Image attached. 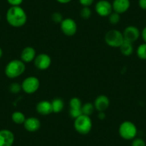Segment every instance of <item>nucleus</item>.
Returning a JSON list of instances; mask_svg holds the SVG:
<instances>
[{
  "label": "nucleus",
  "mask_w": 146,
  "mask_h": 146,
  "mask_svg": "<svg viewBox=\"0 0 146 146\" xmlns=\"http://www.w3.org/2000/svg\"><path fill=\"white\" fill-rule=\"evenodd\" d=\"M6 19L7 23L13 27H22L27 22V15L21 6L10 7L7 12Z\"/></svg>",
  "instance_id": "nucleus-1"
},
{
  "label": "nucleus",
  "mask_w": 146,
  "mask_h": 146,
  "mask_svg": "<svg viewBox=\"0 0 146 146\" xmlns=\"http://www.w3.org/2000/svg\"><path fill=\"white\" fill-rule=\"evenodd\" d=\"M26 70V65L21 60H12L7 64L5 68V75L9 79L19 78Z\"/></svg>",
  "instance_id": "nucleus-2"
},
{
  "label": "nucleus",
  "mask_w": 146,
  "mask_h": 146,
  "mask_svg": "<svg viewBox=\"0 0 146 146\" xmlns=\"http://www.w3.org/2000/svg\"><path fill=\"white\" fill-rule=\"evenodd\" d=\"M74 128L80 135H88L92 128V121L90 117L81 115L74 120Z\"/></svg>",
  "instance_id": "nucleus-3"
},
{
  "label": "nucleus",
  "mask_w": 146,
  "mask_h": 146,
  "mask_svg": "<svg viewBox=\"0 0 146 146\" xmlns=\"http://www.w3.org/2000/svg\"><path fill=\"white\" fill-rule=\"evenodd\" d=\"M118 133L120 137L125 140H133L137 137V128L133 122L125 120L120 125Z\"/></svg>",
  "instance_id": "nucleus-4"
},
{
  "label": "nucleus",
  "mask_w": 146,
  "mask_h": 146,
  "mask_svg": "<svg viewBox=\"0 0 146 146\" xmlns=\"http://www.w3.org/2000/svg\"><path fill=\"white\" fill-rule=\"evenodd\" d=\"M123 32L117 29H110L105 35V42L108 46L113 48H119L124 42Z\"/></svg>",
  "instance_id": "nucleus-5"
},
{
  "label": "nucleus",
  "mask_w": 146,
  "mask_h": 146,
  "mask_svg": "<svg viewBox=\"0 0 146 146\" xmlns=\"http://www.w3.org/2000/svg\"><path fill=\"white\" fill-rule=\"evenodd\" d=\"M22 90L26 94H34L38 90L40 87V80L36 77L29 76L22 81Z\"/></svg>",
  "instance_id": "nucleus-6"
},
{
  "label": "nucleus",
  "mask_w": 146,
  "mask_h": 146,
  "mask_svg": "<svg viewBox=\"0 0 146 146\" xmlns=\"http://www.w3.org/2000/svg\"><path fill=\"white\" fill-rule=\"evenodd\" d=\"M60 25L62 32L66 36H74L78 32V25L72 18H65Z\"/></svg>",
  "instance_id": "nucleus-7"
},
{
  "label": "nucleus",
  "mask_w": 146,
  "mask_h": 146,
  "mask_svg": "<svg viewBox=\"0 0 146 146\" xmlns=\"http://www.w3.org/2000/svg\"><path fill=\"white\" fill-rule=\"evenodd\" d=\"M95 9L96 13L102 17H108L113 12L112 3L108 0H99L95 4Z\"/></svg>",
  "instance_id": "nucleus-8"
},
{
  "label": "nucleus",
  "mask_w": 146,
  "mask_h": 146,
  "mask_svg": "<svg viewBox=\"0 0 146 146\" xmlns=\"http://www.w3.org/2000/svg\"><path fill=\"white\" fill-rule=\"evenodd\" d=\"M33 62L36 69L40 70H46L51 66L52 59L49 54L46 53H40L36 54Z\"/></svg>",
  "instance_id": "nucleus-9"
},
{
  "label": "nucleus",
  "mask_w": 146,
  "mask_h": 146,
  "mask_svg": "<svg viewBox=\"0 0 146 146\" xmlns=\"http://www.w3.org/2000/svg\"><path fill=\"white\" fill-rule=\"evenodd\" d=\"M124 40L130 42H135L140 36V31L137 27L133 25H129L126 27L123 32Z\"/></svg>",
  "instance_id": "nucleus-10"
},
{
  "label": "nucleus",
  "mask_w": 146,
  "mask_h": 146,
  "mask_svg": "<svg viewBox=\"0 0 146 146\" xmlns=\"http://www.w3.org/2000/svg\"><path fill=\"white\" fill-rule=\"evenodd\" d=\"M15 139V135L10 130H0V146H12Z\"/></svg>",
  "instance_id": "nucleus-11"
},
{
  "label": "nucleus",
  "mask_w": 146,
  "mask_h": 146,
  "mask_svg": "<svg viewBox=\"0 0 146 146\" xmlns=\"http://www.w3.org/2000/svg\"><path fill=\"white\" fill-rule=\"evenodd\" d=\"M110 99L105 95H100L95 98L93 102L95 109L98 112H105L110 106Z\"/></svg>",
  "instance_id": "nucleus-12"
},
{
  "label": "nucleus",
  "mask_w": 146,
  "mask_h": 146,
  "mask_svg": "<svg viewBox=\"0 0 146 146\" xmlns=\"http://www.w3.org/2000/svg\"><path fill=\"white\" fill-rule=\"evenodd\" d=\"M25 130L29 133H35L38 131L41 127V122L37 117H29L26 118L23 124Z\"/></svg>",
  "instance_id": "nucleus-13"
},
{
  "label": "nucleus",
  "mask_w": 146,
  "mask_h": 146,
  "mask_svg": "<svg viewBox=\"0 0 146 146\" xmlns=\"http://www.w3.org/2000/svg\"><path fill=\"white\" fill-rule=\"evenodd\" d=\"M113 12L122 15L128 11L130 7V0H113Z\"/></svg>",
  "instance_id": "nucleus-14"
},
{
  "label": "nucleus",
  "mask_w": 146,
  "mask_h": 146,
  "mask_svg": "<svg viewBox=\"0 0 146 146\" xmlns=\"http://www.w3.org/2000/svg\"><path fill=\"white\" fill-rule=\"evenodd\" d=\"M36 111L41 115H49L53 113L51 102L48 100H41L36 104Z\"/></svg>",
  "instance_id": "nucleus-15"
},
{
  "label": "nucleus",
  "mask_w": 146,
  "mask_h": 146,
  "mask_svg": "<svg viewBox=\"0 0 146 146\" xmlns=\"http://www.w3.org/2000/svg\"><path fill=\"white\" fill-rule=\"evenodd\" d=\"M36 56V50L32 47H26L22 50L20 54V60L26 64L30 63L35 60Z\"/></svg>",
  "instance_id": "nucleus-16"
},
{
  "label": "nucleus",
  "mask_w": 146,
  "mask_h": 146,
  "mask_svg": "<svg viewBox=\"0 0 146 146\" xmlns=\"http://www.w3.org/2000/svg\"><path fill=\"white\" fill-rule=\"evenodd\" d=\"M133 43L124 40L123 44L119 47L120 50V52H121V54L123 56L129 57V56H130L133 54V51H134V47H133Z\"/></svg>",
  "instance_id": "nucleus-17"
},
{
  "label": "nucleus",
  "mask_w": 146,
  "mask_h": 146,
  "mask_svg": "<svg viewBox=\"0 0 146 146\" xmlns=\"http://www.w3.org/2000/svg\"><path fill=\"white\" fill-rule=\"evenodd\" d=\"M52 108L53 113H60L64 108V102L61 98H54L52 100Z\"/></svg>",
  "instance_id": "nucleus-18"
},
{
  "label": "nucleus",
  "mask_w": 146,
  "mask_h": 146,
  "mask_svg": "<svg viewBox=\"0 0 146 146\" xmlns=\"http://www.w3.org/2000/svg\"><path fill=\"white\" fill-rule=\"evenodd\" d=\"M26 118L25 114L21 111H15L12 114V120L17 125L24 124Z\"/></svg>",
  "instance_id": "nucleus-19"
},
{
  "label": "nucleus",
  "mask_w": 146,
  "mask_h": 146,
  "mask_svg": "<svg viewBox=\"0 0 146 146\" xmlns=\"http://www.w3.org/2000/svg\"><path fill=\"white\" fill-rule=\"evenodd\" d=\"M95 110V106H94L93 103H91V102H86L82 106V114L90 116V117L93 114Z\"/></svg>",
  "instance_id": "nucleus-20"
},
{
  "label": "nucleus",
  "mask_w": 146,
  "mask_h": 146,
  "mask_svg": "<svg viewBox=\"0 0 146 146\" xmlns=\"http://www.w3.org/2000/svg\"><path fill=\"white\" fill-rule=\"evenodd\" d=\"M137 57L142 60H146V43L140 44L136 50Z\"/></svg>",
  "instance_id": "nucleus-21"
},
{
  "label": "nucleus",
  "mask_w": 146,
  "mask_h": 146,
  "mask_svg": "<svg viewBox=\"0 0 146 146\" xmlns=\"http://www.w3.org/2000/svg\"><path fill=\"white\" fill-rule=\"evenodd\" d=\"M69 106H70V109H82V101L80 98L74 97L70 99L69 102Z\"/></svg>",
  "instance_id": "nucleus-22"
},
{
  "label": "nucleus",
  "mask_w": 146,
  "mask_h": 146,
  "mask_svg": "<svg viewBox=\"0 0 146 146\" xmlns=\"http://www.w3.org/2000/svg\"><path fill=\"white\" fill-rule=\"evenodd\" d=\"M108 19H109V22L111 25H116L120 22V15H119V14L116 13L115 12H113L108 16Z\"/></svg>",
  "instance_id": "nucleus-23"
},
{
  "label": "nucleus",
  "mask_w": 146,
  "mask_h": 146,
  "mask_svg": "<svg viewBox=\"0 0 146 146\" xmlns=\"http://www.w3.org/2000/svg\"><path fill=\"white\" fill-rule=\"evenodd\" d=\"M80 17L84 19H88L92 16V10L88 7H82L80 12Z\"/></svg>",
  "instance_id": "nucleus-24"
},
{
  "label": "nucleus",
  "mask_w": 146,
  "mask_h": 146,
  "mask_svg": "<svg viewBox=\"0 0 146 146\" xmlns=\"http://www.w3.org/2000/svg\"><path fill=\"white\" fill-rule=\"evenodd\" d=\"M51 19L54 23L60 24L62 22V20L64 19V18H63L62 15L60 12H54V13L52 15Z\"/></svg>",
  "instance_id": "nucleus-25"
},
{
  "label": "nucleus",
  "mask_w": 146,
  "mask_h": 146,
  "mask_svg": "<svg viewBox=\"0 0 146 146\" xmlns=\"http://www.w3.org/2000/svg\"><path fill=\"white\" fill-rule=\"evenodd\" d=\"M22 90V85L20 84L17 83V82H14L12 83L9 86V91H10L12 93L14 94H17L19 92H21Z\"/></svg>",
  "instance_id": "nucleus-26"
},
{
  "label": "nucleus",
  "mask_w": 146,
  "mask_h": 146,
  "mask_svg": "<svg viewBox=\"0 0 146 146\" xmlns=\"http://www.w3.org/2000/svg\"><path fill=\"white\" fill-rule=\"evenodd\" d=\"M131 146H146V143L141 137H137L132 140Z\"/></svg>",
  "instance_id": "nucleus-27"
},
{
  "label": "nucleus",
  "mask_w": 146,
  "mask_h": 146,
  "mask_svg": "<svg viewBox=\"0 0 146 146\" xmlns=\"http://www.w3.org/2000/svg\"><path fill=\"white\" fill-rule=\"evenodd\" d=\"M81 115H82V109H70V115L74 120Z\"/></svg>",
  "instance_id": "nucleus-28"
},
{
  "label": "nucleus",
  "mask_w": 146,
  "mask_h": 146,
  "mask_svg": "<svg viewBox=\"0 0 146 146\" xmlns=\"http://www.w3.org/2000/svg\"><path fill=\"white\" fill-rule=\"evenodd\" d=\"M23 1L24 0H7V3L11 7L21 6V5L23 3Z\"/></svg>",
  "instance_id": "nucleus-29"
},
{
  "label": "nucleus",
  "mask_w": 146,
  "mask_h": 146,
  "mask_svg": "<svg viewBox=\"0 0 146 146\" xmlns=\"http://www.w3.org/2000/svg\"><path fill=\"white\" fill-rule=\"evenodd\" d=\"M95 2V0H79V2L82 7H90Z\"/></svg>",
  "instance_id": "nucleus-30"
},
{
  "label": "nucleus",
  "mask_w": 146,
  "mask_h": 146,
  "mask_svg": "<svg viewBox=\"0 0 146 146\" xmlns=\"http://www.w3.org/2000/svg\"><path fill=\"white\" fill-rule=\"evenodd\" d=\"M138 5L140 9L146 10V0H138Z\"/></svg>",
  "instance_id": "nucleus-31"
},
{
  "label": "nucleus",
  "mask_w": 146,
  "mask_h": 146,
  "mask_svg": "<svg viewBox=\"0 0 146 146\" xmlns=\"http://www.w3.org/2000/svg\"><path fill=\"white\" fill-rule=\"evenodd\" d=\"M140 36H141L143 42L146 43V26L144 27L141 32H140Z\"/></svg>",
  "instance_id": "nucleus-32"
},
{
  "label": "nucleus",
  "mask_w": 146,
  "mask_h": 146,
  "mask_svg": "<svg viewBox=\"0 0 146 146\" xmlns=\"http://www.w3.org/2000/svg\"><path fill=\"white\" fill-rule=\"evenodd\" d=\"M98 117L100 120H103L106 118V114H105V112H99Z\"/></svg>",
  "instance_id": "nucleus-33"
},
{
  "label": "nucleus",
  "mask_w": 146,
  "mask_h": 146,
  "mask_svg": "<svg viewBox=\"0 0 146 146\" xmlns=\"http://www.w3.org/2000/svg\"><path fill=\"white\" fill-rule=\"evenodd\" d=\"M58 3L62 4V5H66L72 2V0H56Z\"/></svg>",
  "instance_id": "nucleus-34"
},
{
  "label": "nucleus",
  "mask_w": 146,
  "mask_h": 146,
  "mask_svg": "<svg viewBox=\"0 0 146 146\" xmlns=\"http://www.w3.org/2000/svg\"><path fill=\"white\" fill-rule=\"evenodd\" d=\"M2 54H3V51H2V49L0 47V59L2 58Z\"/></svg>",
  "instance_id": "nucleus-35"
},
{
  "label": "nucleus",
  "mask_w": 146,
  "mask_h": 146,
  "mask_svg": "<svg viewBox=\"0 0 146 146\" xmlns=\"http://www.w3.org/2000/svg\"><path fill=\"white\" fill-rule=\"evenodd\" d=\"M0 19H1V16H0Z\"/></svg>",
  "instance_id": "nucleus-36"
}]
</instances>
